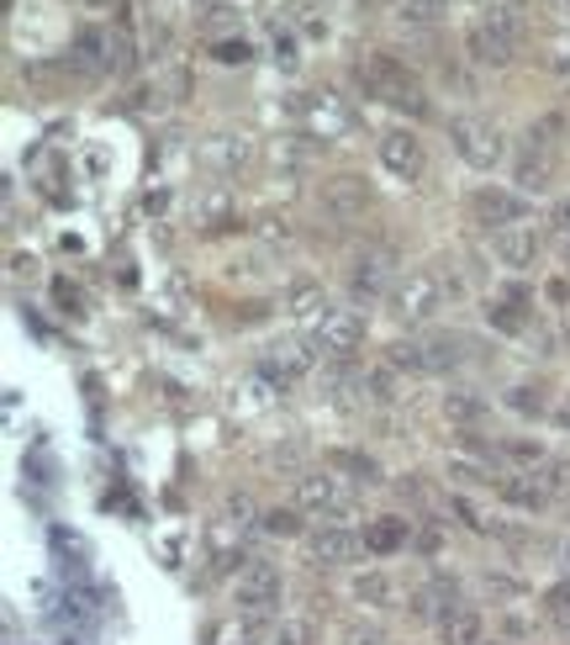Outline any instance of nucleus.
<instances>
[{"label": "nucleus", "instance_id": "30", "mask_svg": "<svg viewBox=\"0 0 570 645\" xmlns=\"http://www.w3.org/2000/svg\"><path fill=\"white\" fill-rule=\"evenodd\" d=\"M497 450H502V461L528 465V471H534V465H544V445H539V439H502Z\"/></svg>", "mask_w": 570, "mask_h": 645}, {"label": "nucleus", "instance_id": "5", "mask_svg": "<svg viewBox=\"0 0 570 645\" xmlns=\"http://www.w3.org/2000/svg\"><path fill=\"white\" fill-rule=\"evenodd\" d=\"M450 143H454V154L465 159L470 170H480V175H491V170L508 159L502 133L486 123V117H450Z\"/></svg>", "mask_w": 570, "mask_h": 645}, {"label": "nucleus", "instance_id": "3", "mask_svg": "<svg viewBox=\"0 0 570 645\" xmlns=\"http://www.w3.org/2000/svg\"><path fill=\"white\" fill-rule=\"evenodd\" d=\"M354 80H360V91L370 95V101H381V106L412 112V117H418L422 106H428L422 80L402 59H396V54H364V59L354 64Z\"/></svg>", "mask_w": 570, "mask_h": 645}, {"label": "nucleus", "instance_id": "37", "mask_svg": "<svg viewBox=\"0 0 570 645\" xmlns=\"http://www.w3.org/2000/svg\"><path fill=\"white\" fill-rule=\"evenodd\" d=\"M486 645H508V641H486Z\"/></svg>", "mask_w": 570, "mask_h": 645}, {"label": "nucleus", "instance_id": "31", "mask_svg": "<svg viewBox=\"0 0 570 645\" xmlns=\"http://www.w3.org/2000/svg\"><path fill=\"white\" fill-rule=\"evenodd\" d=\"M265 529H270V534H301V508H270V514H265Z\"/></svg>", "mask_w": 570, "mask_h": 645}, {"label": "nucleus", "instance_id": "6", "mask_svg": "<svg viewBox=\"0 0 570 645\" xmlns=\"http://www.w3.org/2000/svg\"><path fill=\"white\" fill-rule=\"evenodd\" d=\"M296 508L301 514H312V519H349L354 514V492L344 487V476L338 471H306L296 476Z\"/></svg>", "mask_w": 570, "mask_h": 645}, {"label": "nucleus", "instance_id": "14", "mask_svg": "<svg viewBox=\"0 0 570 645\" xmlns=\"http://www.w3.org/2000/svg\"><path fill=\"white\" fill-rule=\"evenodd\" d=\"M486 329H497V334H528V318H534V291H523V286H508V291H497V297H486Z\"/></svg>", "mask_w": 570, "mask_h": 645}, {"label": "nucleus", "instance_id": "9", "mask_svg": "<svg viewBox=\"0 0 570 645\" xmlns=\"http://www.w3.org/2000/svg\"><path fill=\"white\" fill-rule=\"evenodd\" d=\"M280 566L275 561H248L239 572V583H233V603H239L243 614H270L275 603H280Z\"/></svg>", "mask_w": 570, "mask_h": 645}, {"label": "nucleus", "instance_id": "32", "mask_svg": "<svg viewBox=\"0 0 570 645\" xmlns=\"http://www.w3.org/2000/svg\"><path fill=\"white\" fill-rule=\"evenodd\" d=\"M407 5V16H418V22H439L444 11H450V0H402Z\"/></svg>", "mask_w": 570, "mask_h": 645}, {"label": "nucleus", "instance_id": "7", "mask_svg": "<svg viewBox=\"0 0 570 645\" xmlns=\"http://www.w3.org/2000/svg\"><path fill=\"white\" fill-rule=\"evenodd\" d=\"M523 212H528V196H523V191H508V185L486 181L465 196V217H470L476 228H486V233H502L512 222H523Z\"/></svg>", "mask_w": 570, "mask_h": 645}, {"label": "nucleus", "instance_id": "8", "mask_svg": "<svg viewBox=\"0 0 570 645\" xmlns=\"http://www.w3.org/2000/svg\"><path fill=\"white\" fill-rule=\"evenodd\" d=\"M375 154H381V170L391 181H422V170H428V149L412 127H386Z\"/></svg>", "mask_w": 570, "mask_h": 645}, {"label": "nucleus", "instance_id": "21", "mask_svg": "<svg viewBox=\"0 0 570 645\" xmlns=\"http://www.w3.org/2000/svg\"><path fill=\"white\" fill-rule=\"evenodd\" d=\"M439 641H444V645H486V619H480L476 609H465V603H460V609L439 624Z\"/></svg>", "mask_w": 570, "mask_h": 645}, {"label": "nucleus", "instance_id": "13", "mask_svg": "<svg viewBox=\"0 0 570 645\" xmlns=\"http://www.w3.org/2000/svg\"><path fill=\"white\" fill-rule=\"evenodd\" d=\"M364 338V318L354 308H333L317 329H312V349L317 355H354Z\"/></svg>", "mask_w": 570, "mask_h": 645}, {"label": "nucleus", "instance_id": "18", "mask_svg": "<svg viewBox=\"0 0 570 645\" xmlns=\"http://www.w3.org/2000/svg\"><path fill=\"white\" fill-rule=\"evenodd\" d=\"M312 360H317V349H301V344H275L270 355H265V376H270V381H280V387H296L301 376L312 370Z\"/></svg>", "mask_w": 570, "mask_h": 645}, {"label": "nucleus", "instance_id": "26", "mask_svg": "<svg viewBox=\"0 0 570 645\" xmlns=\"http://www.w3.org/2000/svg\"><path fill=\"white\" fill-rule=\"evenodd\" d=\"M444 413H450V424L470 429V424H480V418H486V402L470 398V392H450V398H444Z\"/></svg>", "mask_w": 570, "mask_h": 645}, {"label": "nucleus", "instance_id": "2", "mask_svg": "<svg viewBox=\"0 0 570 645\" xmlns=\"http://www.w3.org/2000/svg\"><path fill=\"white\" fill-rule=\"evenodd\" d=\"M450 297H460V280L444 276V270H433V265H422V270H407V276L396 280V291H391V318H396L402 329H418V323H433L439 312L450 308Z\"/></svg>", "mask_w": 570, "mask_h": 645}, {"label": "nucleus", "instance_id": "34", "mask_svg": "<svg viewBox=\"0 0 570 645\" xmlns=\"http://www.w3.org/2000/svg\"><path fill=\"white\" fill-rule=\"evenodd\" d=\"M217 59L222 64H248V43H217Z\"/></svg>", "mask_w": 570, "mask_h": 645}, {"label": "nucleus", "instance_id": "36", "mask_svg": "<svg viewBox=\"0 0 570 645\" xmlns=\"http://www.w3.org/2000/svg\"><path fill=\"white\" fill-rule=\"evenodd\" d=\"M491 5H512V0H491Z\"/></svg>", "mask_w": 570, "mask_h": 645}, {"label": "nucleus", "instance_id": "20", "mask_svg": "<svg viewBox=\"0 0 570 645\" xmlns=\"http://www.w3.org/2000/svg\"><path fill=\"white\" fill-rule=\"evenodd\" d=\"M248 159H254V143L239 138V133H217V138H207V164L211 170L239 175V170H248Z\"/></svg>", "mask_w": 570, "mask_h": 645}, {"label": "nucleus", "instance_id": "22", "mask_svg": "<svg viewBox=\"0 0 570 645\" xmlns=\"http://www.w3.org/2000/svg\"><path fill=\"white\" fill-rule=\"evenodd\" d=\"M286 308H291V318H301V323H312V329H317V323H323V318L333 312V308H328V297H323L317 286H306V280H301V286H291Z\"/></svg>", "mask_w": 570, "mask_h": 645}, {"label": "nucleus", "instance_id": "29", "mask_svg": "<svg viewBox=\"0 0 570 645\" xmlns=\"http://www.w3.org/2000/svg\"><path fill=\"white\" fill-rule=\"evenodd\" d=\"M228 217H233V196H228V191H207V196L196 201V222H207V228L228 222Z\"/></svg>", "mask_w": 570, "mask_h": 645}, {"label": "nucleus", "instance_id": "27", "mask_svg": "<svg viewBox=\"0 0 570 645\" xmlns=\"http://www.w3.org/2000/svg\"><path fill=\"white\" fill-rule=\"evenodd\" d=\"M386 366L412 370V376H428V355H422L418 338H402V344H391V349H386Z\"/></svg>", "mask_w": 570, "mask_h": 645}, {"label": "nucleus", "instance_id": "4", "mask_svg": "<svg viewBox=\"0 0 570 645\" xmlns=\"http://www.w3.org/2000/svg\"><path fill=\"white\" fill-rule=\"evenodd\" d=\"M296 123H301L306 138L338 143V138L354 133V106H349L338 91H306V95H296Z\"/></svg>", "mask_w": 570, "mask_h": 645}, {"label": "nucleus", "instance_id": "12", "mask_svg": "<svg viewBox=\"0 0 570 645\" xmlns=\"http://www.w3.org/2000/svg\"><path fill=\"white\" fill-rule=\"evenodd\" d=\"M306 551H312V561H323V566H354V561H364V534L360 529H344V523H323V529H312L306 534Z\"/></svg>", "mask_w": 570, "mask_h": 645}, {"label": "nucleus", "instance_id": "25", "mask_svg": "<svg viewBox=\"0 0 570 645\" xmlns=\"http://www.w3.org/2000/svg\"><path fill=\"white\" fill-rule=\"evenodd\" d=\"M328 465H333V471H349V476H354V482H364V487H375V482H381V465L370 461V456H360V450H333Z\"/></svg>", "mask_w": 570, "mask_h": 645}, {"label": "nucleus", "instance_id": "1", "mask_svg": "<svg viewBox=\"0 0 570 645\" xmlns=\"http://www.w3.org/2000/svg\"><path fill=\"white\" fill-rule=\"evenodd\" d=\"M523 32H528V22L517 16V5H486L465 22V54L480 69H508L523 54Z\"/></svg>", "mask_w": 570, "mask_h": 645}, {"label": "nucleus", "instance_id": "33", "mask_svg": "<svg viewBox=\"0 0 570 645\" xmlns=\"http://www.w3.org/2000/svg\"><path fill=\"white\" fill-rule=\"evenodd\" d=\"M555 244H560V254H566V270H570V201H560V207H555Z\"/></svg>", "mask_w": 570, "mask_h": 645}, {"label": "nucleus", "instance_id": "17", "mask_svg": "<svg viewBox=\"0 0 570 645\" xmlns=\"http://www.w3.org/2000/svg\"><path fill=\"white\" fill-rule=\"evenodd\" d=\"M497 497L512 503V508H523V514H539L544 503H549V487H544L534 471H508V476H497Z\"/></svg>", "mask_w": 570, "mask_h": 645}, {"label": "nucleus", "instance_id": "23", "mask_svg": "<svg viewBox=\"0 0 570 645\" xmlns=\"http://www.w3.org/2000/svg\"><path fill=\"white\" fill-rule=\"evenodd\" d=\"M354 598L370 603V609H396V583H391L386 572H360L354 577Z\"/></svg>", "mask_w": 570, "mask_h": 645}, {"label": "nucleus", "instance_id": "10", "mask_svg": "<svg viewBox=\"0 0 570 645\" xmlns=\"http://www.w3.org/2000/svg\"><path fill=\"white\" fill-rule=\"evenodd\" d=\"M555 181H560V149L528 143L523 154L512 159V191H523V196H549Z\"/></svg>", "mask_w": 570, "mask_h": 645}, {"label": "nucleus", "instance_id": "28", "mask_svg": "<svg viewBox=\"0 0 570 645\" xmlns=\"http://www.w3.org/2000/svg\"><path fill=\"white\" fill-rule=\"evenodd\" d=\"M508 407L523 413V418H544V413H549V398H544V387H512Z\"/></svg>", "mask_w": 570, "mask_h": 645}, {"label": "nucleus", "instance_id": "11", "mask_svg": "<svg viewBox=\"0 0 570 645\" xmlns=\"http://www.w3.org/2000/svg\"><path fill=\"white\" fill-rule=\"evenodd\" d=\"M491 254L508 265L512 276H523V270H534L544 254V233L534 228V222H512V228H502V233H491Z\"/></svg>", "mask_w": 570, "mask_h": 645}, {"label": "nucleus", "instance_id": "19", "mask_svg": "<svg viewBox=\"0 0 570 645\" xmlns=\"http://www.w3.org/2000/svg\"><path fill=\"white\" fill-rule=\"evenodd\" d=\"M323 207H328L333 217H364L370 185H364L360 175H338V181H328V191H323Z\"/></svg>", "mask_w": 570, "mask_h": 645}, {"label": "nucleus", "instance_id": "15", "mask_svg": "<svg viewBox=\"0 0 570 645\" xmlns=\"http://www.w3.org/2000/svg\"><path fill=\"white\" fill-rule=\"evenodd\" d=\"M391 249H364L360 260H354V270H349V297L354 302H381L391 286Z\"/></svg>", "mask_w": 570, "mask_h": 645}, {"label": "nucleus", "instance_id": "24", "mask_svg": "<svg viewBox=\"0 0 570 645\" xmlns=\"http://www.w3.org/2000/svg\"><path fill=\"white\" fill-rule=\"evenodd\" d=\"M422 355H428V376H439V370H454L465 355H460V338L454 334H433L422 338Z\"/></svg>", "mask_w": 570, "mask_h": 645}, {"label": "nucleus", "instance_id": "16", "mask_svg": "<svg viewBox=\"0 0 570 645\" xmlns=\"http://www.w3.org/2000/svg\"><path fill=\"white\" fill-rule=\"evenodd\" d=\"M364 551L375 555V561H391V555H402L412 545V519H402V514H375V519H364Z\"/></svg>", "mask_w": 570, "mask_h": 645}, {"label": "nucleus", "instance_id": "35", "mask_svg": "<svg viewBox=\"0 0 570 645\" xmlns=\"http://www.w3.org/2000/svg\"><path fill=\"white\" fill-rule=\"evenodd\" d=\"M344 641L349 645H381V635H375V630H364V635L360 630H344Z\"/></svg>", "mask_w": 570, "mask_h": 645}]
</instances>
